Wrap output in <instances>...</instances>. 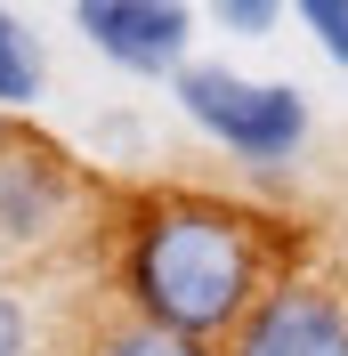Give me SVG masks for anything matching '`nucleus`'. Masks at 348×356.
Wrapping results in <instances>:
<instances>
[{"mask_svg":"<svg viewBox=\"0 0 348 356\" xmlns=\"http://www.w3.org/2000/svg\"><path fill=\"white\" fill-rule=\"evenodd\" d=\"M122 275H130V300L146 308V324H162L178 340H203L243 316V300L260 284V235L227 202L162 195L138 211Z\"/></svg>","mask_w":348,"mask_h":356,"instance_id":"1","label":"nucleus"},{"mask_svg":"<svg viewBox=\"0 0 348 356\" xmlns=\"http://www.w3.org/2000/svg\"><path fill=\"white\" fill-rule=\"evenodd\" d=\"M178 106L195 113L219 146H235L243 162H283V154H300V138H308L300 89L243 81V73H227V65H187L178 73Z\"/></svg>","mask_w":348,"mask_h":356,"instance_id":"2","label":"nucleus"},{"mask_svg":"<svg viewBox=\"0 0 348 356\" xmlns=\"http://www.w3.org/2000/svg\"><path fill=\"white\" fill-rule=\"evenodd\" d=\"M235 356H348V300L324 284H276L251 308Z\"/></svg>","mask_w":348,"mask_h":356,"instance_id":"3","label":"nucleus"},{"mask_svg":"<svg viewBox=\"0 0 348 356\" xmlns=\"http://www.w3.org/2000/svg\"><path fill=\"white\" fill-rule=\"evenodd\" d=\"M73 17H81V33L113 65H130V73H171L178 49H187V8H171V0H81Z\"/></svg>","mask_w":348,"mask_h":356,"instance_id":"4","label":"nucleus"},{"mask_svg":"<svg viewBox=\"0 0 348 356\" xmlns=\"http://www.w3.org/2000/svg\"><path fill=\"white\" fill-rule=\"evenodd\" d=\"M65 211V170L41 146H0V235L8 243H33L49 235V219Z\"/></svg>","mask_w":348,"mask_h":356,"instance_id":"5","label":"nucleus"},{"mask_svg":"<svg viewBox=\"0 0 348 356\" xmlns=\"http://www.w3.org/2000/svg\"><path fill=\"white\" fill-rule=\"evenodd\" d=\"M33 97H41V57L17 33V17L0 8V106H33Z\"/></svg>","mask_w":348,"mask_h":356,"instance_id":"6","label":"nucleus"},{"mask_svg":"<svg viewBox=\"0 0 348 356\" xmlns=\"http://www.w3.org/2000/svg\"><path fill=\"white\" fill-rule=\"evenodd\" d=\"M97 356H203V340H178L162 324H130V332H113Z\"/></svg>","mask_w":348,"mask_h":356,"instance_id":"7","label":"nucleus"},{"mask_svg":"<svg viewBox=\"0 0 348 356\" xmlns=\"http://www.w3.org/2000/svg\"><path fill=\"white\" fill-rule=\"evenodd\" d=\"M300 17H308V33L348 65V0H300Z\"/></svg>","mask_w":348,"mask_h":356,"instance_id":"8","label":"nucleus"},{"mask_svg":"<svg viewBox=\"0 0 348 356\" xmlns=\"http://www.w3.org/2000/svg\"><path fill=\"white\" fill-rule=\"evenodd\" d=\"M219 17L235 24V33H267V24H276V0H227Z\"/></svg>","mask_w":348,"mask_h":356,"instance_id":"9","label":"nucleus"},{"mask_svg":"<svg viewBox=\"0 0 348 356\" xmlns=\"http://www.w3.org/2000/svg\"><path fill=\"white\" fill-rule=\"evenodd\" d=\"M0 356H24V308L0 291Z\"/></svg>","mask_w":348,"mask_h":356,"instance_id":"10","label":"nucleus"}]
</instances>
